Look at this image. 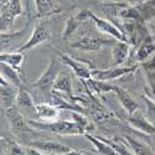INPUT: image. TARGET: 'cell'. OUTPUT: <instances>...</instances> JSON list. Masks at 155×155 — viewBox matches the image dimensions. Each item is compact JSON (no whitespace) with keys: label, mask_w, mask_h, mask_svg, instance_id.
<instances>
[{"label":"cell","mask_w":155,"mask_h":155,"mask_svg":"<svg viewBox=\"0 0 155 155\" xmlns=\"http://www.w3.org/2000/svg\"><path fill=\"white\" fill-rule=\"evenodd\" d=\"M137 2H138V3L140 4V3H143V2H144V0H137Z\"/></svg>","instance_id":"32"},{"label":"cell","mask_w":155,"mask_h":155,"mask_svg":"<svg viewBox=\"0 0 155 155\" xmlns=\"http://www.w3.org/2000/svg\"><path fill=\"white\" fill-rule=\"evenodd\" d=\"M154 52H155V44H154L153 37L149 35L143 41H140V46L138 47L137 52H135V60L143 63L147 60H149L150 55Z\"/></svg>","instance_id":"20"},{"label":"cell","mask_w":155,"mask_h":155,"mask_svg":"<svg viewBox=\"0 0 155 155\" xmlns=\"http://www.w3.org/2000/svg\"><path fill=\"white\" fill-rule=\"evenodd\" d=\"M147 73H148L149 80H151L153 82H155V71H149V72H147Z\"/></svg>","instance_id":"30"},{"label":"cell","mask_w":155,"mask_h":155,"mask_svg":"<svg viewBox=\"0 0 155 155\" xmlns=\"http://www.w3.org/2000/svg\"><path fill=\"white\" fill-rule=\"evenodd\" d=\"M48 40H50V31L47 30V28L45 26V25H42V24H36L29 40L25 42L24 45L16 47L14 51H18V52L29 51V50H32L34 47L41 45V44H44V42H46Z\"/></svg>","instance_id":"6"},{"label":"cell","mask_w":155,"mask_h":155,"mask_svg":"<svg viewBox=\"0 0 155 155\" xmlns=\"http://www.w3.org/2000/svg\"><path fill=\"white\" fill-rule=\"evenodd\" d=\"M84 137L91 141V143L94 145L97 153L99 155H120L117 150L113 148V145L110 144V141L104 139V138H97V137H93L91 134L86 133Z\"/></svg>","instance_id":"16"},{"label":"cell","mask_w":155,"mask_h":155,"mask_svg":"<svg viewBox=\"0 0 155 155\" xmlns=\"http://www.w3.org/2000/svg\"><path fill=\"white\" fill-rule=\"evenodd\" d=\"M141 98L145 102V108H147V118L155 125V101L147 97L141 96Z\"/></svg>","instance_id":"26"},{"label":"cell","mask_w":155,"mask_h":155,"mask_svg":"<svg viewBox=\"0 0 155 155\" xmlns=\"http://www.w3.org/2000/svg\"><path fill=\"white\" fill-rule=\"evenodd\" d=\"M141 67H143L147 72H149V71H155V55H154L151 58H149V60H147L145 62L141 63Z\"/></svg>","instance_id":"27"},{"label":"cell","mask_w":155,"mask_h":155,"mask_svg":"<svg viewBox=\"0 0 155 155\" xmlns=\"http://www.w3.org/2000/svg\"><path fill=\"white\" fill-rule=\"evenodd\" d=\"M63 155H93L91 153H86V151H77V150H71L67 154H63Z\"/></svg>","instance_id":"29"},{"label":"cell","mask_w":155,"mask_h":155,"mask_svg":"<svg viewBox=\"0 0 155 155\" xmlns=\"http://www.w3.org/2000/svg\"><path fill=\"white\" fill-rule=\"evenodd\" d=\"M54 92L66 94L68 97L72 96V81L68 74L60 73V76L57 77V80L54 84Z\"/></svg>","instance_id":"23"},{"label":"cell","mask_w":155,"mask_h":155,"mask_svg":"<svg viewBox=\"0 0 155 155\" xmlns=\"http://www.w3.org/2000/svg\"><path fill=\"white\" fill-rule=\"evenodd\" d=\"M89 16H91V11L84 10V9L78 10L74 15H71L67 19L66 24H64V29H63V34H62V40L67 41L68 37L72 36V34L76 31V29L78 28L83 21L89 19Z\"/></svg>","instance_id":"10"},{"label":"cell","mask_w":155,"mask_h":155,"mask_svg":"<svg viewBox=\"0 0 155 155\" xmlns=\"http://www.w3.org/2000/svg\"><path fill=\"white\" fill-rule=\"evenodd\" d=\"M19 87L9 83L4 78H0V93H2V107L8 110L16 106Z\"/></svg>","instance_id":"9"},{"label":"cell","mask_w":155,"mask_h":155,"mask_svg":"<svg viewBox=\"0 0 155 155\" xmlns=\"http://www.w3.org/2000/svg\"><path fill=\"white\" fill-rule=\"evenodd\" d=\"M16 107L24 109L25 112H34L36 114V104L34 103V98L28 91L26 87H19L18 97H16Z\"/></svg>","instance_id":"18"},{"label":"cell","mask_w":155,"mask_h":155,"mask_svg":"<svg viewBox=\"0 0 155 155\" xmlns=\"http://www.w3.org/2000/svg\"><path fill=\"white\" fill-rule=\"evenodd\" d=\"M2 148L8 153V155H29L28 148L3 137H2Z\"/></svg>","instance_id":"24"},{"label":"cell","mask_w":155,"mask_h":155,"mask_svg":"<svg viewBox=\"0 0 155 155\" xmlns=\"http://www.w3.org/2000/svg\"><path fill=\"white\" fill-rule=\"evenodd\" d=\"M128 123L134 129H137V130L144 133L147 135H154L155 134V125L145 117L144 114H141L139 110H135L133 114H129Z\"/></svg>","instance_id":"11"},{"label":"cell","mask_w":155,"mask_h":155,"mask_svg":"<svg viewBox=\"0 0 155 155\" xmlns=\"http://www.w3.org/2000/svg\"><path fill=\"white\" fill-rule=\"evenodd\" d=\"M5 114H6V118L10 123V127L12 129L16 135H25V134H29L31 133V125L29 122L25 120V118L21 115V113L14 107V108H10L8 110H5Z\"/></svg>","instance_id":"7"},{"label":"cell","mask_w":155,"mask_h":155,"mask_svg":"<svg viewBox=\"0 0 155 155\" xmlns=\"http://www.w3.org/2000/svg\"><path fill=\"white\" fill-rule=\"evenodd\" d=\"M8 3H9V0H0V4H2V8L6 6V5H8Z\"/></svg>","instance_id":"31"},{"label":"cell","mask_w":155,"mask_h":155,"mask_svg":"<svg viewBox=\"0 0 155 155\" xmlns=\"http://www.w3.org/2000/svg\"><path fill=\"white\" fill-rule=\"evenodd\" d=\"M60 57H61V60H62V62L64 64H67L70 68H72V71L74 72V74L78 77L81 81L86 82V81L92 78V71L93 70H91V67L87 66L84 62L77 61V60L71 58V57H68L66 55H61Z\"/></svg>","instance_id":"12"},{"label":"cell","mask_w":155,"mask_h":155,"mask_svg":"<svg viewBox=\"0 0 155 155\" xmlns=\"http://www.w3.org/2000/svg\"><path fill=\"white\" fill-rule=\"evenodd\" d=\"M138 9L144 21L155 18V0H144L138 5Z\"/></svg>","instance_id":"25"},{"label":"cell","mask_w":155,"mask_h":155,"mask_svg":"<svg viewBox=\"0 0 155 155\" xmlns=\"http://www.w3.org/2000/svg\"><path fill=\"white\" fill-rule=\"evenodd\" d=\"M114 93L115 96H117V98L119 99L120 102V104L123 106V108L125 109V112L128 114H133L135 110L139 109V106H138V103L132 98V96L129 94L125 89L118 87V86H115L114 88Z\"/></svg>","instance_id":"19"},{"label":"cell","mask_w":155,"mask_h":155,"mask_svg":"<svg viewBox=\"0 0 155 155\" xmlns=\"http://www.w3.org/2000/svg\"><path fill=\"white\" fill-rule=\"evenodd\" d=\"M28 154H29V155H45V154H42L41 151H38L37 149L31 148V147H28Z\"/></svg>","instance_id":"28"},{"label":"cell","mask_w":155,"mask_h":155,"mask_svg":"<svg viewBox=\"0 0 155 155\" xmlns=\"http://www.w3.org/2000/svg\"><path fill=\"white\" fill-rule=\"evenodd\" d=\"M32 128L47 130L57 135H84L87 130L73 120H57L52 123H37L34 120L29 122Z\"/></svg>","instance_id":"2"},{"label":"cell","mask_w":155,"mask_h":155,"mask_svg":"<svg viewBox=\"0 0 155 155\" xmlns=\"http://www.w3.org/2000/svg\"><path fill=\"white\" fill-rule=\"evenodd\" d=\"M61 63H63L61 57L60 58H56V57L51 58L48 66L45 70V72L32 83V87L40 89V91L42 92V94L48 99L52 98L54 84H55V82L57 80V77L60 76Z\"/></svg>","instance_id":"1"},{"label":"cell","mask_w":155,"mask_h":155,"mask_svg":"<svg viewBox=\"0 0 155 155\" xmlns=\"http://www.w3.org/2000/svg\"><path fill=\"white\" fill-rule=\"evenodd\" d=\"M123 141L128 145V148L134 153V155H154V153L151 151V149L148 145H145L144 143H140V141H138L137 139L129 137V135H124Z\"/></svg>","instance_id":"21"},{"label":"cell","mask_w":155,"mask_h":155,"mask_svg":"<svg viewBox=\"0 0 155 155\" xmlns=\"http://www.w3.org/2000/svg\"><path fill=\"white\" fill-rule=\"evenodd\" d=\"M89 19H91L93 21V24L96 25V28L103 32V34H107L109 36H112V38H114V40L117 41H124V42H129L128 38L125 36V34L123 32V30L120 28H118L115 24L108 21V20H104L102 19L94 14H92L91 12V16H89Z\"/></svg>","instance_id":"5"},{"label":"cell","mask_w":155,"mask_h":155,"mask_svg":"<svg viewBox=\"0 0 155 155\" xmlns=\"http://www.w3.org/2000/svg\"><path fill=\"white\" fill-rule=\"evenodd\" d=\"M37 18H47L61 11L56 0H34Z\"/></svg>","instance_id":"13"},{"label":"cell","mask_w":155,"mask_h":155,"mask_svg":"<svg viewBox=\"0 0 155 155\" xmlns=\"http://www.w3.org/2000/svg\"><path fill=\"white\" fill-rule=\"evenodd\" d=\"M36 115L42 120L55 122L60 115V108L52 103H37Z\"/></svg>","instance_id":"15"},{"label":"cell","mask_w":155,"mask_h":155,"mask_svg":"<svg viewBox=\"0 0 155 155\" xmlns=\"http://www.w3.org/2000/svg\"><path fill=\"white\" fill-rule=\"evenodd\" d=\"M0 61L9 64L10 67H12L15 71H18L21 76L24 74L22 71V63H24V55L22 52H18V51H2V55H0Z\"/></svg>","instance_id":"17"},{"label":"cell","mask_w":155,"mask_h":155,"mask_svg":"<svg viewBox=\"0 0 155 155\" xmlns=\"http://www.w3.org/2000/svg\"><path fill=\"white\" fill-rule=\"evenodd\" d=\"M129 42L117 41L112 46V64L113 66H122L127 61L129 52H130Z\"/></svg>","instance_id":"14"},{"label":"cell","mask_w":155,"mask_h":155,"mask_svg":"<svg viewBox=\"0 0 155 155\" xmlns=\"http://www.w3.org/2000/svg\"><path fill=\"white\" fill-rule=\"evenodd\" d=\"M138 66H113L107 70H93L92 71V78L98 81H106L109 82L112 80H118L120 77H124L129 73H133Z\"/></svg>","instance_id":"3"},{"label":"cell","mask_w":155,"mask_h":155,"mask_svg":"<svg viewBox=\"0 0 155 155\" xmlns=\"http://www.w3.org/2000/svg\"><path fill=\"white\" fill-rule=\"evenodd\" d=\"M0 70H2V78H4L5 81H8L9 83L14 84L16 87H21L22 86V83H21L22 76L18 71H15L12 67H10L9 64L2 62L0 63Z\"/></svg>","instance_id":"22"},{"label":"cell","mask_w":155,"mask_h":155,"mask_svg":"<svg viewBox=\"0 0 155 155\" xmlns=\"http://www.w3.org/2000/svg\"><path fill=\"white\" fill-rule=\"evenodd\" d=\"M115 42H117V40H107V38L96 36H83L78 38L76 42L71 44V47L81 51H98L102 47L113 46Z\"/></svg>","instance_id":"4"},{"label":"cell","mask_w":155,"mask_h":155,"mask_svg":"<svg viewBox=\"0 0 155 155\" xmlns=\"http://www.w3.org/2000/svg\"><path fill=\"white\" fill-rule=\"evenodd\" d=\"M31 148L37 149L38 151H41L45 155H63L70 153L72 149L63 145L57 141H51V140H36L31 141L30 145Z\"/></svg>","instance_id":"8"}]
</instances>
